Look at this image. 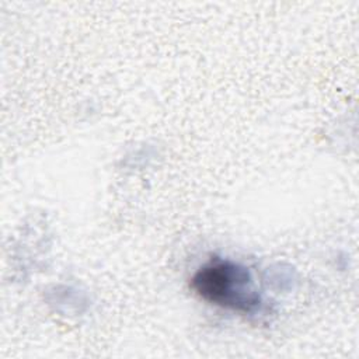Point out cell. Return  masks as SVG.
<instances>
[{"label": "cell", "instance_id": "obj_1", "mask_svg": "<svg viewBox=\"0 0 359 359\" xmlns=\"http://www.w3.org/2000/svg\"><path fill=\"white\" fill-rule=\"evenodd\" d=\"M191 286L203 300L240 313H254L262 303L248 268L230 259L206 262L192 276Z\"/></svg>", "mask_w": 359, "mask_h": 359}]
</instances>
